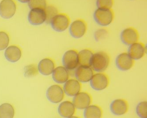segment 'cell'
<instances>
[{
	"label": "cell",
	"instance_id": "obj_1",
	"mask_svg": "<svg viewBox=\"0 0 147 118\" xmlns=\"http://www.w3.org/2000/svg\"><path fill=\"white\" fill-rule=\"evenodd\" d=\"M110 63L109 55L104 51L94 53L91 62V66L94 71L102 73L106 70Z\"/></svg>",
	"mask_w": 147,
	"mask_h": 118
},
{
	"label": "cell",
	"instance_id": "obj_2",
	"mask_svg": "<svg viewBox=\"0 0 147 118\" xmlns=\"http://www.w3.org/2000/svg\"><path fill=\"white\" fill-rule=\"evenodd\" d=\"M94 18L98 25L106 27L113 23L115 13L112 9L98 8L94 13Z\"/></svg>",
	"mask_w": 147,
	"mask_h": 118
},
{
	"label": "cell",
	"instance_id": "obj_3",
	"mask_svg": "<svg viewBox=\"0 0 147 118\" xmlns=\"http://www.w3.org/2000/svg\"><path fill=\"white\" fill-rule=\"evenodd\" d=\"M71 22L69 16L64 13H58L52 19L50 24L53 30L62 32L69 29Z\"/></svg>",
	"mask_w": 147,
	"mask_h": 118
},
{
	"label": "cell",
	"instance_id": "obj_4",
	"mask_svg": "<svg viewBox=\"0 0 147 118\" xmlns=\"http://www.w3.org/2000/svg\"><path fill=\"white\" fill-rule=\"evenodd\" d=\"M69 30L73 37L80 38L83 37L87 33L88 26L84 20L78 19L71 22Z\"/></svg>",
	"mask_w": 147,
	"mask_h": 118
},
{
	"label": "cell",
	"instance_id": "obj_5",
	"mask_svg": "<svg viewBox=\"0 0 147 118\" xmlns=\"http://www.w3.org/2000/svg\"><path fill=\"white\" fill-rule=\"evenodd\" d=\"M64 67L69 71L76 69L79 65L78 51L75 49H70L64 53L62 57Z\"/></svg>",
	"mask_w": 147,
	"mask_h": 118
},
{
	"label": "cell",
	"instance_id": "obj_6",
	"mask_svg": "<svg viewBox=\"0 0 147 118\" xmlns=\"http://www.w3.org/2000/svg\"><path fill=\"white\" fill-rule=\"evenodd\" d=\"M91 87L96 91H102L107 88L109 85L108 76L103 72L94 74L90 81Z\"/></svg>",
	"mask_w": 147,
	"mask_h": 118
},
{
	"label": "cell",
	"instance_id": "obj_7",
	"mask_svg": "<svg viewBox=\"0 0 147 118\" xmlns=\"http://www.w3.org/2000/svg\"><path fill=\"white\" fill-rule=\"evenodd\" d=\"M16 5L14 0H2L0 2V16L9 19L15 14Z\"/></svg>",
	"mask_w": 147,
	"mask_h": 118
},
{
	"label": "cell",
	"instance_id": "obj_8",
	"mask_svg": "<svg viewBox=\"0 0 147 118\" xmlns=\"http://www.w3.org/2000/svg\"><path fill=\"white\" fill-rule=\"evenodd\" d=\"M120 37L122 42L128 46L138 42L140 38L138 30L133 27H128L123 29Z\"/></svg>",
	"mask_w": 147,
	"mask_h": 118
},
{
	"label": "cell",
	"instance_id": "obj_9",
	"mask_svg": "<svg viewBox=\"0 0 147 118\" xmlns=\"http://www.w3.org/2000/svg\"><path fill=\"white\" fill-rule=\"evenodd\" d=\"M117 67L121 71H126L131 69L134 65V60L128 52H122L117 56L115 60Z\"/></svg>",
	"mask_w": 147,
	"mask_h": 118
},
{
	"label": "cell",
	"instance_id": "obj_10",
	"mask_svg": "<svg viewBox=\"0 0 147 118\" xmlns=\"http://www.w3.org/2000/svg\"><path fill=\"white\" fill-rule=\"evenodd\" d=\"M47 96L50 102L57 104L62 101L65 97V92L61 86L57 85L51 86L47 91Z\"/></svg>",
	"mask_w": 147,
	"mask_h": 118
},
{
	"label": "cell",
	"instance_id": "obj_11",
	"mask_svg": "<svg viewBox=\"0 0 147 118\" xmlns=\"http://www.w3.org/2000/svg\"><path fill=\"white\" fill-rule=\"evenodd\" d=\"M93 71L91 66L79 65L76 69L75 75L76 80L80 82H88L93 76Z\"/></svg>",
	"mask_w": 147,
	"mask_h": 118
},
{
	"label": "cell",
	"instance_id": "obj_12",
	"mask_svg": "<svg viewBox=\"0 0 147 118\" xmlns=\"http://www.w3.org/2000/svg\"><path fill=\"white\" fill-rule=\"evenodd\" d=\"M92 98L91 95L87 92H80L74 96L73 103L76 109H85L91 105Z\"/></svg>",
	"mask_w": 147,
	"mask_h": 118
},
{
	"label": "cell",
	"instance_id": "obj_13",
	"mask_svg": "<svg viewBox=\"0 0 147 118\" xmlns=\"http://www.w3.org/2000/svg\"><path fill=\"white\" fill-rule=\"evenodd\" d=\"M28 20L30 24L34 26H38L43 24L46 20L45 9H32L28 15Z\"/></svg>",
	"mask_w": 147,
	"mask_h": 118
},
{
	"label": "cell",
	"instance_id": "obj_14",
	"mask_svg": "<svg viewBox=\"0 0 147 118\" xmlns=\"http://www.w3.org/2000/svg\"><path fill=\"white\" fill-rule=\"evenodd\" d=\"M146 51L145 45L138 41L129 46L128 53L134 60H138L144 57Z\"/></svg>",
	"mask_w": 147,
	"mask_h": 118
},
{
	"label": "cell",
	"instance_id": "obj_15",
	"mask_svg": "<svg viewBox=\"0 0 147 118\" xmlns=\"http://www.w3.org/2000/svg\"><path fill=\"white\" fill-rule=\"evenodd\" d=\"M128 109V102L124 99H116L113 101L110 105V110L112 113L117 116L125 114Z\"/></svg>",
	"mask_w": 147,
	"mask_h": 118
},
{
	"label": "cell",
	"instance_id": "obj_16",
	"mask_svg": "<svg viewBox=\"0 0 147 118\" xmlns=\"http://www.w3.org/2000/svg\"><path fill=\"white\" fill-rule=\"evenodd\" d=\"M63 89L68 96H74L81 91V84L76 79H70L65 83Z\"/></svg>",
	"mask_w": 147,
	"mask_h": 118
},
{
	"label": "cell",
	"instance_id": "obj_17",
	"mask_svg": "<svg viewBox=\"0 0 147 118\" xmlns=\"http://www.w3.org/2000/svg\"><path fill=\"white\" fill-rule=\"evenodd\" d=\"M4 55L7 60L11 63H15L20 59L22 51L20 48L17 46H9L5 50Z\"/></svg>",
	"mask_w": 147,
	"mask_h": 118
},
{
	"label": "cell",
	"instance_id": "obj_18",
	"mask_svg": "<svg viewBox=\"0 0 147 118\" xmlns=\"http://www.w3.org/2000/svg\"><path fill=\"white\" fill-rule=\"evenodd\" d=\"M76 109L73 102L68 100L65 101L59 105L58 113L63 118H69L75 114Z\"/></svg>",
	"mask_w": 147,
	"mask_h": 118
},
{
	"label": "cell",
	"instance_id": "obj_19",
	"mask_svg": "<svg viewBox=\"0 0 147 118\" xmlns=\"http://www.w3.org/2000/svg\"><path fill=\"white\" fill-rule=\"evenodd\" d=\"M52 77L55 82L64 84L69 79V70L64 66L56 67L53 72Z\"/></svg>",
	"mask_w": 147,
	"mask_h": 118
},
{
	"label": "cell",
	"instance_id": "obj_20",
	"mask_svg": "<svg viewBox=\"0 0 147 118\" xmlns=\"http://www.w3.org/2000/svg\"><path fill=\"white\" fill-rule=\"evenodd\" d=\"M38 68V71L42 75H51L55 68V62L50 58H45L40 61Z\"/></svg>",
	"mask_w": 147,
	"mask_h": 118
},
{
	"label": "cell",
	"instance_id": "obj_21",
	"mask_svg": "<svg viewBox=\"0 0 147 118\" xmlns=\"http://www.w3.org/2000/svg\"><path fill=\"white\" fill-rule=\"evenodd\" d=\"M93 54V51L88 48L82 49L78 51L79 65L91 66V60Z\"/></svg>",
	"mask_w": 147,
	"mask_h": 118
},
{
	"label": "cell",
	"instance_id": "obj_22",
	"mask_svg": "<svg viewBox=\"0 0 147 118\" xmlns=\"http://www.w3.org/2000/svg\"><path fill=\"white\" fill-rule=\"evenodd\" d=\"M84 118H102V109L97 105H90L84 109Z\"/></svg>",
	"mask_w": 147,
	"mask_h": 118
},
{
	"label": "cell",
	"instance_id": "obj_23",
	"mask_svg": "<svg viewBox=\"0 0 147 118\" xmlns=\"http://www.w3.org/2000/svg\"><path fill=\"white\" fill-rule=\"evenodd\" d=\"M15 110L13 107L9 103L0 105V118H13Z\"/></svg>",
	"mask_w": 147,
	"mask_h": 118
},
{
	"label": "cell",
	"instance_id": "obj_24",
	"mask_svg": "<svg viewBox=\"0 0 147 118\" xmlns=\"http://www.w3.org/2000/svg\"><path fill=\"white\" fill-rule=\"evenodd\" d=\"M46 15V23L49 24L53 18L58 13L56 7L53 5L47 6L45 9Z\"/></svg>",
	"mask_w": 147,
	"mask_h": 118
},
{
	"label": "cell",
	"instance_id": "obj_25",
	"mask_svg": "<svg viewBox=\"0 0 147 118\" xmlns=\"http://www.w3.org/2000/svg\"><path fill=\"white\" fill-rule=\"evenodd\" d=\"M147 101H142L139 103L136 108V112L138 116L141 118H147Z\"/></svg>",
	"mask_w": 147,
	"mask_h": 118
},
{
	"label": "cell",
	"instance_id": "obj_26",
	"mask_svg": "<svg viewBox=\"0 0 147 118\" xmlns=\"http://www.w3.org/2000/svg\"><path fill=\"white\" fill-rule=\"evenodd\" d=\"M28 3L31 9H45L47 6L46 0H30Z\"/></svg>",
	"mask_w": 147,
	"mask_h": 118
},
{
	"label": "cell",
	"instance_id": "obj_27",
	"mask_svg": "<svg viewBox=\"0 0 147 118\" xmlns=\"http://www.w3.org/2000/svg\"><path fill=\"white\" fill-rule=\"evenodd\" d=\"M9 37L8 34L5 32H0V51H4L7 48L9 43Z\"/></svg>",
	"mask_w": 147,
	"mask_h": 118
},
{
	"label": "cell",
	"instance_id": "obj_28",
	"mask_svg": "<svg viewBox=\"0 0 147 118\" xmlns=\"http://www.w3.org/2000/svg\"><path fill=\"white\" fill-rule=\"evenodd\" d=\"M108 35V32L106 28H100L95 32L94 38L97 41H101L106 38Z\"/></svg>",
	"mask_w": 147,
	"mask_h": 118
},
{
	"label": "cell",
	"instance_id": "obj_29",
	"mask_svg": "<svg viewBox=\"0 0 147 118\" xmlns=\"http://www.w3.org/2000/svg\"><path fill=\"white\" fill-rule=\"evenodd\" d=\"M98 8L112 9L114 6V0H96Z\"/></svg>",
	"mask_w": 147,
	"mask_h": 118
},
{
	"label": "cell",
	"instance_id": "obj_30",
	"mask_svg": "<svg viewBox=\"0 0 147 118\" xmlns=\"http://www.w3.org/2000/svg\"><path fill=\"white\" fill-rule=\"evenodd\" d=\"M17 1L20 3H28L30 0H17Z\"/></svg>",
	"mask_w": 147,
	"mask_h": 118
},
{
	"label": "cell",
	"instance_id": "obj_31",
	"mask_svg": "<svg viewBox=\"0 0 147 118\" xmlns=\"http://www.w3.org/2000/svg\"><path fill=\"white\" fill-rule=\"evenodd\" d=\"M80 118L78 116H74V115H73V116H71V117H69V118Z\"/></svg>",
	"mask_w": 147,
	"mask_h": 118
}]
</instances>
